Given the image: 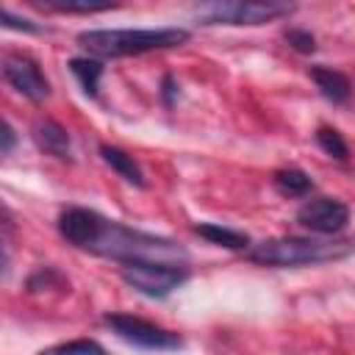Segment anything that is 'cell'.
I'll return each instance as SVG.
<instances>
[{"label": "cell", "mask_w": 355, "mask_h": 355, "mask_svg": "<svg viewBox=\"0 0 355 355\" xmlns=\"http://www.w3.org/2000/svg\"><path fill=\"white\" fill-rule=\"evenodd\" d=\"M316 144H319L330 158H336V161H347V155H349V147H347L344 136H341L336 128L322 125V128L316 130Z\"/></svg>", "instance_id": "16"}, {"label": "cell", "mask_w": 355, "mask_h": 355, "mask_svg": "<svg viewBox=\"0 0 355 355\" xmlns=\"http://www.w3.org/2000/svg\"><path fill=\"white\" fill-rule=\"evenodd\" d=\"M297 225L316 236H338L349 225V208L333 197H313L300 205Z\"/></svg>", "instance_id": "7"}, {"label": "cell", "mask_w": 355, "mask_h": 355, "mask_svg": "<svg viewBox=\"0 0 355 355\" xmlns=\"http://www.w3.org/2000/svg\"><path fill=\"white\" fill-rule=\"evenodd\" d=\"M58 233L78 250L133 263V261H155V263H178L186 266V250L172 239L153 236L136 227H128L116 219H105L92 208H67L58 216Z\"/></svg>", "instance_id": "1"}, {"label": "cell", "mask_w": 355, "mask_h": 355, "mask_svg": "<svg viewBox=\"0 0 355 355\" xmlns=\"http://www.w3.org/2000/svg\"><path fill=\"white\" fill-rule=\"evenodd\" d=\"M355 252V241L341 239H302V236H280L266 239L247 250V261L258 266L291 269V266H313L324 261H338Z\"/></svg>", "instance_id": "3"}, {"label": "cell", "mask_w": 355, "mask_h": 355, "mask_svg": "<svg viewBox=\"0 0 355 355\" xmlns=\"http://www.w3.org/2000/svg\"><path fill=\"white\" fill-rule=\"evenodd\" d=\"M283 39H286V42H288V47H291V50H297V53H313V50H316V39H313V33H311V31L288 28V31L283 33Z\"/></svg>", "instance_id": "18"}, {"label": "cell", "mask_w": 355, "mask_h": 355, "mask_svg": "<svg viewBox=\"0 0 355 355\" xmlns=\"http://www.w3.org/2000/svg\"><path fill=\"white\" fill-rule=\"evenodd\" d=\"M36 6L47 8V11H58V14H94V11L116 8V3H111V0H44Z\"/></svg>", "instance_id": "15"}, {"label": "cell", "mask_w": 355, "mask_h": 355, "mask_svg": "<svg viewBox=\"0 0 355 355\" xmlns=\"http://www.w3.org/2000/svg\"><path fill=\"white\" fill-rule=\"evenodd\" d=\"M33 141L39 144V150H44L47 155H53L58 161H69L72 158L69 133L55 119H36V125H33Z\"/></svg>", "instance_id": "10"}, {"label": "cell", "mask_w": 355, "mask_h": 355, "mask_svg": "<svg viewBox=\"0 0 355 355\" xmlns=\"http://www.w3.org/2000/svg\"><path fill=\"white\" fill-rule=\"evenodd\" d=\"M161 97H164V105H166V108L175 103V97H178V83H175L172 75H164V80H161Z\"/></svg>", "instance_id": "20"}, {"label": "cell", "mask_w": 355, "mask_h": 355, "mask_svg": "<svg viewBox=\"0 0 355 355\" xmlns=\"http://www.w3.org/2000/svg\"><path fill=\"white\" fill-rule=\"evenodd\" d=\"M308 75H311V80L316 83L319 94H322L327 103H333V105L349 103V97H352V83H349V78H347L341 69H333V67H324V64H313V67H308Z\"/></svg>", "instance_id": "9"}, {"label": "cell", "mask_w": 355, "mask_h": 355, "mask_svg": "<svg viewBox=\"0 0 355 355\" xmlns=\"http://www.w3.org/2000/svg\"><path fill=\"white\" fill-rule=\"evenodd\" d=\"M3 78L14 92H19L22 97H28L33 103H42L50 94V80L44 78L39 64L25 53L3 55Z\"/></svg>", "instance_id": "8"}, {"label": "cell", "mask_w": 355, "mask_h": 355, "mask_svg": "<svg viewBox=\"0 0 355 355\" xmlns=\"http://www.w3.org/2000/svg\"><path fill=\"white\" fill-rule=\"evenodd\" d=\"M100 155H103V161L122 178V180H128V183H133V186H144V172H141V166L133 161V155H128L125 150H119V147H114V144H100Z\"/></svg>", "instance_id": "11"}, {"label": "cell", "mask_w": 355, "mask_h": 355, "mask_svg": "<svg viewBox=\"0 0 355 355\" xmlns=\"http://www.w3.org/2000/svg\"><path fill=\"white\" fill-rule=\"evenodd\" d=\"M69 69L78 78L80 89L89 97H97V86H100V78H103V64L97 58H92V55H83V58H72L69 61Z\"/></svg>", "instance_id": "14"}, {"label": "cell", "mask_w": 355, "mask_h": 355, "mask_svg": "<svg viewBox=\"0 0 355 355\" xmlns=\"http://www.w3.org/2000/svg\"><path fill=\"white\" fill-rule=\"evenodd\" d=\"M122 280L136 288L144 297L164 300L169 297L178 286L189 280V269L178 263H155V261H133L122 263Z\"/></svg>", "instance_id": "6"}, {"label": "cell", "mask_w": 355, "mask_h": 355, "mask_svg": "<svg viewBox=\"0 0 355 355\" xmlns=\"http://www.w3.org/2000/svg\"><path fill=\"white\" fill-rule=\"evenodd\" d=\"M39 355H108V352H105L97 341H92V338H72V341L47 347V349H42Z\"/></svg>", "instance_id": "17"}, {"label": "cell", "mask_w": 355, "mask_h": 355, "mask_svg": "<svg viewBox=\"0 0 355 355\" xmlns=\"http://www.w3.org/2000/svg\"><path fill=\"white\" fill-rule=\"evenodd\" d=\"M194 233L202 236L205 241L216 244V247H225V250H247L250 247V236L247 233L230 230V227H222V225H214V222L194 225Z\"/></svg>", "instance_id": "12"}, {"label": "cell", "mask_w": 355, "mask_h": 355, "mask_svg": "<svg viewBox=\"0 0 355 355\" xmlns=\"http://www.w3.org/2000/svg\"><path fill=\"white\" fill-rule=\"evenodd\" d=\"M186 28H97L80 31L78 44L92 58H125L153 50H169L189 42Z\"/></svg>", "instance_id": "2"}, {"label": "cell", "mask_w": 355, "mask_h": 355, "mask_svg": "<svg viewBox=\"0 0 355 355\" xmlns=\"http://www.w3.org/2000/svg\"><path fill=\"white\" fill-rule=\"evenodd\" d=\"M272 183H275L277 194H283V197H305L313 189V180L302 169H277Z\"/></svg>", "instance_id": "13"}, {"label": "cell", "mask_w": 355, "mask_h": 355, "mask_svg": "<svg viewBox=\"0 0 355 355\" xmlns=\"http://www.w3.org/2000/svg\"><path fill=\"white\" fill-rule=\"evenodd\" d=\"M3 25H6L8 31H28V33H39V31H42V28H39V25H33L31 19L14 17V11H11V8H3Z\"/></svg>", "instance_id": "19"}, {"label": "cell", "mask_w": 355, "mask_h": 355, "mask_svg": "<svg viewBox=\"0 0 355 355\" xmlns=\"http://www.w3.org/2000/svg\"><path fill=\"white\" fill-rule=\"evenodd\" d=\"M294 11L291 3H244V0H225V3H205L197 8V19L202 25H263Z\"/></svg>", "instance_id": "4"}, {"label": "cell", "mask_w": 355, "mask_h": 355, "mask_svg": "<svg viewBox=\"0 0 355 355\" xmlns=\"http://www.w3.org/2000/svg\"><path fill=\"white\" fill-rule=\"evenodd\" d=\"M14 141H17V133H14L11 122H3V147H0V153H3V155H11Z\"/></svg>", "instance_id": "21"}, {"label": "cell", "mask_w": 355, "mask_h": 355, "mask_svg": "<svg viewBox=\"0 0 355 355\" xmlns=\"http://www.w3.org/2000/svg\"><path fill=\"white\" fill-rule=\"evenodd\" d=\"M103 322L111 327V333L116 338H122L125 344L136 347V349H147V352H172L183 347V338L161 324H153L141 316L133 313H105Z\"/></svg>", "instance_id": "5"}]
</instances>
